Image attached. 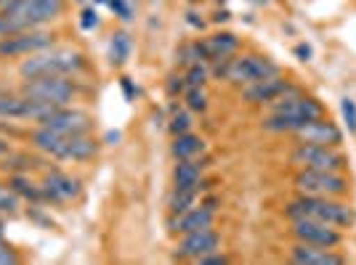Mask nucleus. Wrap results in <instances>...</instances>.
<instances>
[{"instance_id": "obj_1", "label": "nucleus", "mask_w": 356, "mask_h": 265, "mask_svg": "<svg viewBox=\"0 0 356 265\" xmlns=\"http://www.w3.org/2000/svg\"><path fill=\"white\" fill-rule=\"evenodd\" d=\"M64 14V0H14L0 8V37L38 30Z\"/></svg>"}, {"instance_id": "obj_2", "label": "nucleus", "mask_w": 356, "mask_h": 265, "mask_svg": "<svg viewBox=\"0 0 356 265\" xmlns=\"http://www.w3.org/2000/svg\"><path fill=\"white\" fill-rule=\"evenodd\" d=\"M271 114L264 119V128L271 132H296L303 125H309L312 119L322 117V103L309 99V96H300L298 88L284 90L277 101H271Z\"/></svg>"}, {"instance_id": "obj_3", "label": "nucleus", "mask_w": 356, "mask_h": 265, "mask_svg": "<svg viewBox=\"0 0 356 265\" xmlns=\"http://www.w3.org/2000/svg\"><path fill=\"white\" fill-rule=\"evenodd\" d=\"M83 69V56L70 48H43L38 53H30L19 64V74L24 80L30 77H48V74H74Z\"/></svg>"}, {"instance_id": "obj_4", "label": "nucleus", "mask_w": 356, "mask_h": 265, "mask_svg": "<svg viewBox=\"0 0 356 265\" xmlns=\"http://www.w3.org/2000/svg\"><path fill=\"white\" fill-rule=\"evenodd\" d=\"M287 218L298 221V218H314V221L330 223V225H351L354 223V212L346 205L335 202V196H300L293 205L287 207Z\"/></svg>"}, {"instance_id": "obj_5", "label": "nucleus", "mask_w": 356, "mask_h": 265, "mask_svg": "<svg viewBox=\"0 0 356 265\" xmlns=\"http://www.w3.org/2000/svg\"><path fill=\"white\" fill-rule=\"evenodd\" d=\"M216 74H223L229 83H237V85H250V83L280 74V67L266 56L250 53V56H239V59L216 61Z\"/></svg>"}, {"instance_id": "obj_6", "label": "nucleus", "mask_w": 356, "mask_h": 265, "mask_svg": "<svg viewBox=\"0 0 356 265\" xmlns=\"http://www.w3.org/2000/svg\"><path fill=\"white\" fill-rule=\"evenodd\" d=\"M22 93L32 101L54 103V106H67L74 99V83L67 80V74H48V77H30Z\"/></svg>"}, {"instance_id": "obj_7", "label": "nucleus", "mask_w": 356, "mask_h": 265, "mask_svg": "<svg viewBox=\"0 0 356 265\" xmlns=\"http://www.w3.org/2000/svg\"><path fill=\"white\" fill-rule=\"evenodd\" d=\"M290 162L300 167V170H335L341 173L346 167L341 151H335V146H319V144H298L290 154Z\"/></svg>"}, {"instance_id": "obj_8", "label": "nucleus", "mask_w": 356, "mask_h": 265, "mask_svg": "<svg viewBox=\"0 0 356 265\" xmlns=\"http://www.w3.org/2000/svg\"><path fill=\"white\" fill-rule=\"evenodd\" d=\"M296 189L306 196H343L348 191V180L335 170H300Z\"/></svg>"}, {"instance_id": "obj_9", "label": "nucleus", "mask_w": 356, "mask_h": 265, "mask_svg": "<svg viewBox=\"0 0 356 265\" xmlns=\"http://www.w3.org/2000/svg\"><path fill=\"white\" fill-rule=\"evenodd\" d=\"M54 45V35L45 30H24L16 32V35H8V37H0V56L3 59H16V56H30V53H38L43 48H51Z\"/></svg>"}, {"instance_id": "obj_10", "label": "nucleus", "mask_w": 356, "mask_h": 265, "mask_svg": "<svg viewBox=\"0 0 356 265\" xmlns=\"http://www.w3.org/2000/svg\"><path fill=\"white\" fill-rule=\"evenodd\" d=\"M293 234L303 244H316V247H330V250L341 244V234L335 231V225L314 221V218H298V221H293Z\"/></svg>"}, {"instance_id": "obj_11", "label": "nucleus", "mask_w": 356, "mask_h": 265, "mask_svg": "<svg viewBox=\"0 0 356 265\" xmlns=\"http://www.w3.org/2000/svg\"><path fill=\"white\" fill-rule=\"evenodd\" d=\"M218 244H221V239L218 234L213 231V228H197V231H189V234H184V239L178 241L176 247V257L181 260H200L202 255H210V252H218Z\"/></svg>"}, {"instance_id": "obj_12", "label": "nucleus", "mask_w": 356, "mask_h": 265, "mask_svg": "<svg viewBox=\"0 0 356 265\" xmlns=\"http://www.w3.org/2000/svg\"><path fill=\"white\" fill-rule=\"evenodd\" d=\"M40 125L56 132H64V135H83L90 130V117L86 112H77L70 106H56L48 117L40 119Z\"/></svg>"}, {"instance_id": "obj_13", "label": "nucleus", "mask_w": 356, "mask_h": 265, "mask_svg": "<svg viewBox=\"0 0 356 265\" xmlns=\"http://www.w3.org/2000/svg\"><path fill=\"white\" fill-rule=\"evenodd\" d=\"M40 186H43L45 196L54 202H70L74 196H80V180L61 173V170H48Z\"/></svg>"}, {"instance_id": "obj_14", "label": "nucleus", "mask_w": 356, "mask_h": 265, "mask_svg": "<svg viewBox=\"0 0 356 265\" xmlns=\"http://www.w3.org/2000/svg\"><path fill=\"white\" fill-rule=\"evenodd\" d=\"M296 135L303 144H319V146H338L343 141V132L330 122V119H312L309 125H303Z\"/></svg>"}, {"instance_id": "obj_15", "label": "nucleus", "mask_w": 356, "mask_h": 265, "mask_svg": "<svg viewBox=\"0 0 356 265\" xmlns=\"http://www.w3.org/2000/svg\"><path fill=\"white\" fill-rule=\"evenodd\" d=\"M197 51H200V61H223L232 59V53L237 51V37L232 32H216L205 37L202 43H197Z\"/></svg>"}, {"instance_id": "obj_16", "label": "nucleus", "mask_w": 356, "mask_h": 265, "mask_svg": "<svg viewBox=\"0 0 356 265\" xmlns=\"http://www.w3.org/2000/svg\"><path fill=\"white\" fill-rule=\"evenodd\" d=\"M213 223V210L208 205H200V207H189L186 212H178L170 218L168 228L170 234H189V231H197V228H208Z\"/></svg>"}, {"instance_id": "obj_17", "label": "nucleus", "mask_w": 356, "mask_h": 265, "mask_svg": "<svg viewBox=\"0 0 356 265\" xmlns=\"http://www.w3.org/2000/svg\"><path fill=\"white\" fill-rule=\"evenodd\" d=\"M290 257H293V263H298V265H343L346 263V257L335 255L330 247H316V244H303V241L293 247Z\"/></svg>"}, {"instance_id": "obj_18", "label": "nucleus", "mask_w": 356, "mask_h": 265, "mask_svg": "<svg viewBox=\"0 0 356 265\" xmlns=\"http://www.w3.org/2000/svg\"><path fill=\"white\" fill-rule=\"evenodd\" d=\"M287 88H290V83L282 80L280 74H274V77H266V80H258V83L245 85V99L250 103H271L277 101Z\"/></svg>"}, {"instance_id": "obj_19", "label": "nucleus", "mask_w": 356, "mask_h": 265, "mask_svg": "<svg viewBox=\"0 0 356 265\" xmlns=\"http://www.w3.org/2000/svg\"><path fill=\"white\" fill-rule=\"evenodd\" d=\"M202 173H205V164L197 157L194 160H178V164L173 167V189H197L200 191Z\"/></svg>"}, {"instance_id": "obj_20", "label": "nucleus", "mask_w": 356, "mask_h": 265, "mask_svg": "<svg viewBox=\"0 0 356 265\" xmlns=\"http://www.w3.org/2000/svg\"><path fill=\"white\" fill-rule=\"evenodd\" d=\"M170 151H173L176 160H194V157H200L205 151V141L200 135H192V132H178L173 138Z\"/></svg>"}, {"instance_id": "obj_21", "label": "nucleus", "mask_w": 356, "mask_h": 265, "mask_svg": "<svg viewBox=\"0 0 356 265\" xmlns=\"http://www.w3.org/2000/svg\"><path fill=\"white\" fill-rule=\"evenodd\" d=\"M8 183H11V189H14L22 199H30V202H35V205H38V202H43V199H48V196H45V191H43V186L32 183L27 176H14Z\"/></svg>"}, {"instance_id": "obj_22", "label": "nucleus", "mask_w": 356, "mask_h": 265, "mask_svg": "<svg viewBox=\"0 0 356 265\" xmlns=\"http://www.w3.org/2000/svg\"><path fill=\"white\" fill-rule=\"evenodd\" d=\"M197 189H173L170 194V199H168V207H170V212L178 215V212H186L189 207H194L197 202Z\"/></svg>"}, {"instance_id": "obj_23", "label": "nucleus", "mask_w": 356, "mask_h": 265, "mask_svg": "<svg viewBox=\"0 0 356 265\" xmlns=\"http://www.w3.org/2000/svg\"><path fill=\"white\" fill-rule=\"evenodd\" d=\"M131 56V37L125 32L112 35V43H109V61L112 64H125Z\"/></svg>"}, {"instance_id": "obj_24", "label": "nucleus", "mask_w": 356, "mask_h": 265, "mask_svg": "<svg viewBox=\"0 0 356 265\" xmlns=\"http://www.w3.org/2000/svg\"><path fill=\"white\" fill-rule=\"evenodd\" d=\"M19 202H22V196L11 189V183H0V212L14 215L19 210Z\"/></svg>"}, {"instance_id": "obj_25", "label": "nucleus", "mask_w": 356, "mask_h": 265, "mask_svg": "<svg viewBox=\"0 0 356 265\" xmlns=\"http://www.w3.org/2000/svg\"><path fill=\"white\" fill-rule=\"evenodd\" d=\"M205 80H208V72H205V67H202L200 61L189 64V72H186V77H184L186 88H202V85H205Z\"/></svg>"}, {"instance_id": "obj_26", "label": "nucleus", "mask_w": 356, "mask_h": 265, "mask_svg": "<svg viewBox=\"0 0 356 265\" xmlns=\"http://www.w3.org/2000/svg\"><path fill=\"white\" fill-rule=\"evenodd\" d=\"M186 106H189L192 112H205V109H208L205 88H186Z\"/></svg>"}, {"instance_id": "obj_27", "label": "nucleus", "mask_w": 356, "mask_h": 265, "mask_svg": "<svg viewBox=\"0 0 356 265\" xmlns=\"http://www.w3.org/2000/svg\"><path fill=\"white\" fill-rule=\"evenodd\" d=\"M341 112H343V119H346V128L348 132H356V101L354 99H343L341 101Z\"/></svg>"}, {"instance_id": "obj_28", "label": "nucleus", "mask_w": 356, "mask_h": 265, "mask_svg": "<svg viewBox=\"0 0 356 265\" xmlns=\"http://www.w3.org/2000/svg\"><path fill=\"white\" fill-rule=\"evenodd\" d=\"M189 128H192V117H189L186 112H176L173 119H170V132H173V135H178V132H189Z\"/></svg>"}, {"instance_id": "obj_29", "label": "nucleus", "mask_w": 356, "mask_h": 265, "mask_svg": "<svg viewBox=\"0 0 356 265\" xmlns=\"http://www.w3.org/2000/svg\"><path fill=\"white\" fill-rule=\"evenodd\" d=\"M19 263V257H16V252L6 244V241H0V265H16Z\"/></svg>"}, {"instance_id": "obj_30", "label": "nucleus", "mask_w": 356, "mask_h": 265, "mask_svg": "<svg viewBox=\"0 0 356 265\" xmlns=\"http://www.w3.org/2000/svg\"><path fill=\"white\" fill-rule=\"evenodd\" d=\"M96 24H99L96 8H86V11H83V19H80V27H83V30H93Z\"/></svg>"}, {"instance_id": "obj_31", "label": "nucleus", "mask_w": 356, "mask_h": 265, "mask_svg": "<svg viewBox=\"0 0 356 265\" xmlns=\"http://www.w3.org/2000/svg\"><path fill=\"white\" fill-rule=\"evenodd\" d=\"M109 8L120 16V19H131V6L125 0H109Z\"/></svg>"}, {"instance_id": "obj_32", "label": "nucleus", "mask_w": 356, "mask_h": 265, "mask_svg": "<svg viewBox=\"0 0 356 265\" xmlns=\"http://www.w3.org/2000/svg\"><path fill=\"white\" fill-rule=\"evenodd\" d=\"M197 263L200 265H226L229 263V257H226V255H216V252H210V255H202Z\"/></svg>"}, {"instance_id": "obj_33", "label": "nucleus", "mask_w": 356, "mask_h": 265, "mask_svg": "<svg viewBox=\"0 0 356 265\" xmlns=\"http://www.w3.org/2000/svg\"><path fill=\"white\" fill-rule=\"evenodd\" d=\"M184 85H186V83H184V77H170V83H168V93H170V96H176Z\"/></svg>"}, {"instance_id": "obj_34", "label": "nucleus", "mask_w": 356, "mask_h": 265, "mask_svg": "<svg viewBox=\"0 0 356 265\" xmlns=\"http://www.w3.org/2000/svg\"><path fill=\"white\" fill-rule=\"evenodd\" d=\"M296 53L300 56V61H309V59H312V48H309V45H298Z\"/></svg>"}, {"instance_id": "obj_35", "label": "nucleus", "mask_w": 356, "mask_h": 265, "mask_svg": "<svg viewBox=\"0 0 356 265\" xmlns=\"http://www.w3.org/2000/svg\"><path fill=\"white\" fill-rule=\"evenodd\" d=\"M6 154H11V144L6 138H0V157H6Z\"/></svg>"}, {"instance_id": "obj_36", "label": "nucleus", "mask_w": 356, "mask_h": 265, "mask_svg": "<svg viewBox=\"0 0 356 265\" xmlns=\"http://www.w3.org/2000/svg\"><path fill=\"white\" fill-rule=\"evenodd\" d=\"M122 88H125V93H128V99H134V88H131V83H128V80H122Z\"/></svg>"}, {"instance_id": "obj_37", "label": "nucleus", "mask_w": 356, "mask_h": 265, "mask_svg": "<svg viewBox=\"0 0 356 265\" xmlns=\"http://www.w3.org/2000/svg\"><path fill=\"white\" fill-rule=\"evenodd\" d=\"M0 241H6V234H3V223H0Z\"/></svg>"}, {"instance_id": "obj_38", "label": "nucleus", "mask_w": 356, "mask_h": 265, "mask_svg": "<svg viewBox=\"0 0 356 265\" xmlns=\"http://www.w3.org/2000/svg\"><path fill=\"white\" fill-rule=\"evenodd\" d=\"M8 3H14V0H0V8H3V6H8Z\"/></svg>"}]
</instances>
